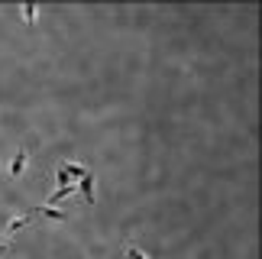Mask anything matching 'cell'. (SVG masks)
Returning a JSON list of instances; mask_svg holds the SVG:
<instances>
[{
    "label": "cell",
    "instance_id": "obj_1",
    "mask_svg": "<svg viewBox=\"0 0 262 259\" xmlns=\"http://www.w3.org/2000/svg\"><path fill=\"white\" fill-rule=\"evenodd\" d=\"M78 188H81L84 201H88V204H94V178H91V172H88L84 178H78Z\"/></svg>",
    "mask_w": 262,
    "mask_h": 259
},
{
    "label": "cell",
    "instance_id": "obj_2",
    "mask_svg": "<svg viewBox=\"0 0 262 259\" xmlns=\"http://www.w3.org/2000/svg\"><path fill=\"white\" fill-rule=\"evenodd\" d=\"M26 149H19V153H16V159H13V165H10V175H19V172H23V165H26Z\"/></svg>",
    "mask_w": 262,
    "mask_h": 259
},
{
    "label": "cell",
    "instance_id": "obj_3",
    "mask_svg": "<svg viewBox=\"0 0 262 259\" xmlns=\"http://www.w3.org/2000/svg\"><path fill=\"white\" fill-rule=\"evenodd\" d=\"M68 195H75V185H62V188H58V191L52 195V198H49V204H58V201H62V198H68Z\"/></svg>",
    "mask_w": 262,
    "mask_h": 259
},
{
    "label": "cell",
    "instance_id": "obj_4",
    "mask_svg": "<svg viewBox=\"0 0 262 259\" xmlns=\"http://www.w3.org/2000/svg\"><path fill=\"white\" fill-rule=\"evenodd\" d=\"M62 168H65V175H68V178H84V175H88V168H84V165H78V162L62 165Z\"/></svg>",
    "mask_w": 262,
    "mask_h": 259
},
{
    "label": "cell",
    "instance_id": "obj_5",
    "mask_svg": "<svg viewBox=\"0 0 262 259\" xmlns=\"http://www.w3.org/2000/svg\"><path fill=\"white\" fill-rule=\"evenodd\" d=\"M46 217H52V221H65V211H58V207H52V204H46V207H39Z\"/></svg>",
    "mask_w": 262,
    "mask_h": 259
},
{
    "label": "cell",
    "instance_id": "obj_6",
    "mask_svg": "<svg viewBox=\"0 0 262 259\" xmlns=\"http://www.w3.org/2000/svg\"><path fill=\"white\" fill-rule=\"evenodd\" d=\"M29 221V214H23V217H16V221H10V227H7V230H19V227H23Z\"/></svg>",
    "mask_w": 262,
    "mask_h": 259
},
{
    "label": "cell",
    "instance_id": "obj_7",
    "mask_svg": "<svg viewBox=\"0 0 262 259\" xmlns=\"http://www.w3.org/2000/svg\"><path fill=\"white\" fill-rule=\"evenodd\" d=\"M23 16L29 19V23H33V19H36V7H33V4H26V7H23Z\"/></svg>",
    "mask_w": 262,
    "mask_h": 259
},
{
    "label": "cell",
    "instance_id": "obj_8",
    "mask_svg": "<svg viewBox=\"0 0 262 259\" xmlns=\"http://www.w3.org/2000/svg\"><path fill=\"white\" fill-rule=\"evenodd\" d=\"M126 253H129V259H146L143 253H139V250H136V246H129V250H126Z\"/></svg>",
    "mask_w": 262,
    "mask_h": 259
}]
</instances>
